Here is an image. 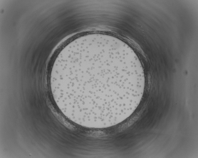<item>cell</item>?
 I'll list each match as a JSON object with an SVG mask.
<instances>
[{"mask_svg":"<svg viewBox=\"0 0 198 158\" xmlns=\"http://www.w3.org/2000/svg\"><path fill=\"white\" fill-rule=\"evenodd\" d=\"M52 92L59 108L78 120L104 122L134 108L145 79L140 61L119 47L102 43L74 50L52 70Z\"/></svg>","mask_w":198,"mask_h":158,"instance_id":"1","label":"cell"}]
</instances>
